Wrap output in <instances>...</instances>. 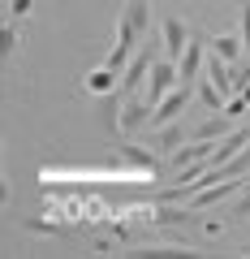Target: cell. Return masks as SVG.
I'll list each match as a JSON object with an SVG mask.
<instances>
[{"label":"cell","instance_id":"cell-1","mask_svg":"<svg viewBox=\"0 0 250 259\" xmlns=\"http://www.w3.org/2000/svg\"><path fill=\"white\" fill-rule=\"evenodd\" d=\"M151 65H156V48L142 44V52H134V61L121 69V95H138L142 91V78H151Z\"/></svg>","mask_w":250,"mask_h":259},{"label":"cell","instance_id":"cell-2","mask_svg":"<svg viewBox=\"0 0 250 259\" xmlns=\"http://www.w3.org/2000/svg\"><path fill=\"white\" fill-rule=\"evenodd\" d=\"M181 82V74H177V61H156L151 65V78H147V104H151V112H156V104L164 100L168 91H173V87Z\"/></svg>","mask_w":250,"mask_h":259},{"label":"cell","instance_id":"cell-3","mask_svg":"<svg viewBox=\"0 0 250 259\" xmlns=\"http://www.w3.org/2000/svg\"><path fill=\"white\" fill-rule=\"evenodd\" d=\"M190 95H194V87H190V82H177V91H168L164 100L156 104V112H151V117H156L160 125H168V121H181V112H185V104H190Z\"/></svg>","mask_w":250,"mask_h":259},{"label":"cell","instance_id":"cell-4","mask_svg":"<svg viewBox=\"0 0 250 259\" xmlns=\"http://www.w3.org/2000/svg\"><path fill=\"white\" fill-rule=\"evenodd\" d=\"M164 56L168 61H181L185 56V48H190V30H185V22L181 18H164Z\"/></svg>","mask_w":250,"mask_h":259},{"label":"cell","instance_id":"cell-5","mask_svg":"<svg viewBox=\"0 0 250 259\" xmlns=\"http://www.w3.org/2000/svg\"><path fill=\"white\" fill-rule=\"evenodd\" d=\"M241 186H246V182H229V177H224L220 186H203V190L190 194V207H216V203H224V199H233Z\"/></svg>","mask_w":250,"mask_h":259},{"label":"cell","instance_id":"cell-6","mask_svg":"<svg viewBox=\"0 0 250 259\" xmlns=\"http://www.w3.org/2000/svg\"><path fill=\"white\" fill-rule=\"evenodd\" d=\"M203 61H207L203 39H198V35H190V48H185V56L177 61V74H181V82H190V87H194V82H198V69H203Z\"/></svg>","mask_w":250,"mask_h":259},{"label":"cell","instance_id":"cell-7","mask_svg":"<svg viewBox=\"0 0 250 259\" xmlns=\"http://www.w3.org/2000/svg\"><path fill=\"white\" fill-rule=\"evenodd\" d=\"M147 117H151V104L142 100V95H125V108H121V134H134Z\"/></svg>","mask_w":250,"mask_h":259},{"label":"cell","instance_id":"cell-8","mask_svg":"<svg viewBox=\"0 0 250 259\" xmlns=\"http://www.w3.org/2000/svg\"><path fill=\"white\" fill-rule=\"evenodd\" d=\"M212 143L207 139H190V143H181V147L173 151V168H185V164H194V160H212Z\"/></svg>","mask_w":250,"mask_h":259},{"label":"cell","instance_id":"cell-9","mask_svg":"<svg viewBox=\"0 0 250 259\" xmlns=\"http://www.w3.org/2000/svg\"><path fill=\"white\" fill-rule=\"evenodd\" d=\"M212 52L216 56H224V61H229V65H237V61H246V39H241V35H216L212 39Z\"/></svg>","mask_w":250,"mask_h":259},{"label":"cell","instance_id":"cell-10","mask_svg":"<svg viewBox=\"0 0 250 259\" xmlns=\"http://www.w3.org/2000/svg\"><path fill=\"white\" fill-rule=\"evenodd\" d=\"M229 134H233L229 112H224V117H207V121H198V125L190 130V139H207V143H220V139H229Z\"/></svg>","mask_w":250,"mask_h":259},{"label":"cell","instance_id":"cell-11","mask_svg":"<svg viewBox=\"0 0 250 259\" xmlns=\"http://www.w3.org/2000/svg\"><path fill=\"white\" fill-rule=\"evenodd\" d=\"M121 18L130 22V26L138 30V35H147V26H151V0H125Z\"/></svg>","mask_w":250,"mask_h":259},{"label":"cell","instance_id":"cell-12","mask_svg":"<svg viewBox=\"0 0 250 259\" xmlns=\"http://www.w3.org/2000/svg\"><path fill=\"white\" fill-rule=\"evenodd\" d=\"M181 143H185L181 121H168V125H160V134H151V147H156V151H177Z\"/></svg>","mask_w":250,"mask_h":259},{"label":"cell","instance_id":"cell-13","mask_svg":"<svg viewBox=\"0 0 250 259\" xmlns=\"http://www.w3.org/2000/svg\"><path fill=\"white\" fill-rule=\"evenodd\" d=\"M86 87H91L95 95H108V91H117V69H112V65L104 61L99 69H91V74H86Z\"/></svg>","mask_w":250,"mask_h":259},{"label":"cell","instance_id":"cell-14","mask_svg":"<svg viewBox=\"0 0 250 259\" xmlns=\"http://www.w3.org/2000/svg\"><path fill=\"white\" fill-rule=\"evenodd\" d=\"M198 100H203V108H207V112H224L229 95H224V91H216V82H212V78H203V82H198Z\"/></svg>","mask_w":250,"mask_h":259},{"label":"cell","instance_id":"cell-15","mask_svg":"<svg viewBox=\"0 0 250 259\" xmlns=\"http://www.w3.org/2000/svg\"><path fill=\"white\" fill-rule=\"evenodd\" d=\"M151 216H156V225H185L194 212H190V207H181V203H160Z\"/></svg>","mask_w":250,"mask_h":259},{"label":"cell","instance_id":"cell-16","mask_svg":"<svg viewBox=\"0 0 250 259\" xmlns=\"http://www.w3.org/2000/svg\"><path fill=\"white\" fill-rule=\"evenodd\" d=\"M224 112H229V117H250V100H246V95H229Z\"/></svg>","mask_w":250,"mask_h":259},{"label":"cell","instance_id":"cell-17","mask_svg":"<svg viewBox=\"0 0 250 259\" xmlns=\"http://www.w3.org/2000/svg\"><path fill=\"white\" fill-rule=\"evenodd\" d=\"M13 48H18V30L5 26V30H0V56H13Z\"/></svg>","mask_w":250,"mask_h":259},{"label":"cell","instance_id":"cell-18","mask_svg":"<svg viewBox=\"0 0 250 259\" xmlns=\"http://www.w3.org/2000/svg\"><path fill=\"white\" fill-rule=\"evenodd\" d=\"M125 156H130V160H138L142 168H156V156H147V151H138V147H130V143H125Z\"/></svg>","mask_w":250,"mask_h":259},{"label":"cell","instance_id":"cell-19","mask_svg":"<svg viewBox=\"0 0 250 259\" xmlns=\"http://www.w3.org/2000/svg\"><path fill=\"white\" fill-rule=\"evenodd\" d=\"M241 39H246V52H250V0H241Z\"/></svg>","mask_w":250,"mask_h":259},{"label":"cell","instance_id":"cell-20","mask_svg":"<svg viewBox=\"0 0 250 259\" xmlns=\"http://www.w3.org/2000/svg\"><path fill=\"white\" fill-rule=\"evenodd\" d=\"M229 216H241V221H246V216H250V190L241 194L237 203H233V212H229Z\"/></svg>","mask_w":250,"mask_h":259},{"label":"cell","instance_id":"cell-21","mask_svg":"<svg viewBox=\"0 0 250 259\" xmlns=\"http://www.w3.org/2000/svg\"><path fill=\"white\" fill-rule=\"evenodd\" d=\"M30 5H35V0H9V13H13V18H26Z\"/></svg>","mask_w":250,"mask_h":259},{"label":"cell","instance_id":"cell-22","mask_svg":"<svg viewBox=\"0 0 250 259\" xmlns=\"http://www.w3.org/2000/svg\"><path fill=\"white\" fill-rule=\"evenodd\" d=\"M241 250H250V246H241Z\"/></svg>","mask_w":250,"mask_h":259}]
</instances>
